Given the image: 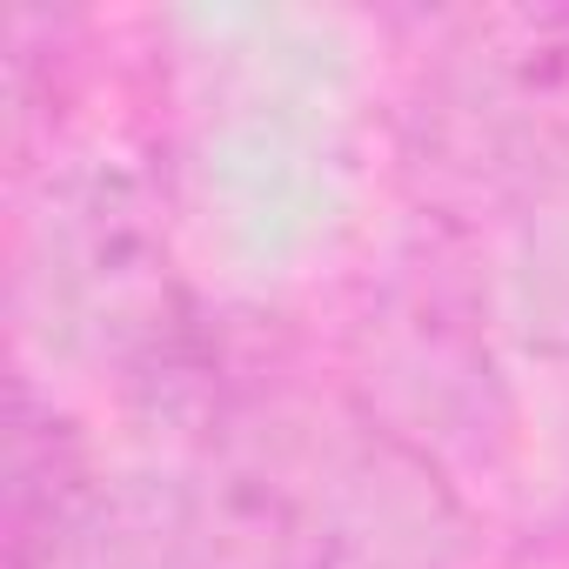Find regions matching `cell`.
Returning <instances> with one entry per match:
<instances>
[{"label":"cell","mask_w":569,"mask_h":569,"mask_svg":"<svg viewBox=\"0 0 569 569\" xmlns=\"http://www.w3.org/2000/svg\"><path fill=\"white\" fill-rule=\"evenodd\" d=\"M556 536H562V542H569V509H562V522H556Z\"/></svg>","instance_id":"cell-1"}]
</instances>
